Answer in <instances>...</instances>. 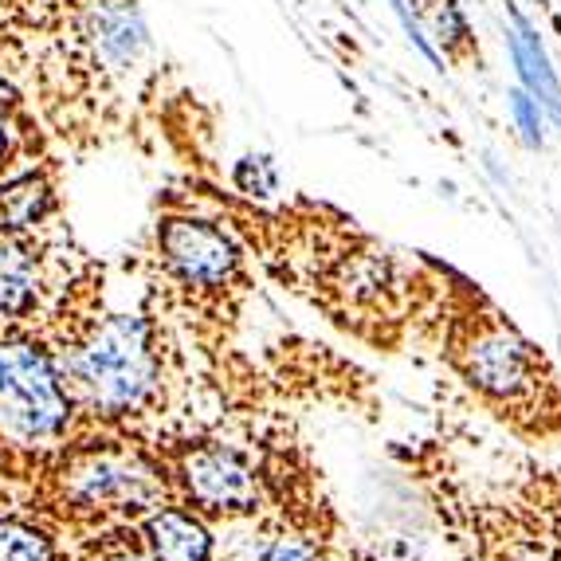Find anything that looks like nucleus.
Listing matches in <instances>:
<instances>
[{
  "instance_id": "2",
  "label": "nucleus",
  "mask_w": 561,
  "mask_h": 561,
  "mask_svg": "<svg viewBox=\"0 0 561 561\" xmlns=\"http://www.w3.org/2000/svg\"><path fill=\"white\" fill-rule=\"evenodd\" d=\"M51 354L87 424L126 432L165 404V354L150 314H83L59 330Z\"/></svg>"
},
{
  "instance_id": "10",
  "label": "nucleus",
  "mask_w": 561,
  "mask_h": 561,
  "mask_svg": "<svg viewBox=\"0 0 561 561\" xmlns=\"http://www.w3.org/2000/svg\"><path fill=\"white\" fill-rule=\"evenodd\" d=\"M51 213H56V181L47 173L28 169V173L0 181V228L36 232Z\"/></svg>"
},
{
  "instance_id": "7",
  "label": "nucleus",
  "mask_w": 561,
  "mask_h": 561,
  "mask_svg": "<svg viewBox=\"0 0 561 561\" xmlns=\"http://www.w3.org/2000/svg\"><path fill=\"white\" fill-rule=\"evenodd\" d=\"M87 39L94 44V56L111 71H130L150 47V32L141 24V12L134 0H91L87 9Z\"/></svg>"
},
{
  "instance_id": "1",
  "label": "nucleus",
  "mask_w": 561,
  "mask_h": 561,
  "mask_svg": "<svg viewBox=\"0 0 561 561\" xmlns=\"http://www.w3.org/2000/svg\"><path fill=\"white\" fill-rule=\"evenodd\" d=\"M424 302L436 307V342L451 374L495 421L530 444L561 440V377L538 342L479 283L421 260Z\"/></svg>"
},
{
  "instance_id": "13",
  "label": "nucleus",
  "mask_w": 561,
  "mask_h": 561,
  "mask_svg": "<svg viewBox=\"0 0 561 561\" xmlns=\"http://www.w3.org/2000/svg\"><path fill=\"white\" fill-rule=\"evenodd\" d=\"M232 185L248 201H275L279 197V169L267 153H248L232 165Z\"/></svg>"
},
{
  "instance_id": "16",
  "label": "nucleus",
  "mask_w": 561,
  "mask_h": 561,
  "mask_svg": "<svg viewBox=\"0 0 561 561\" xmlns=\"http://www.w3.org/2000/svg\"><path fill=\"white\" fill-rule=\"evenodd\" d=\"M16 158V130H12V114H0V173Z\"/></svg>"
},
{
  "instance_id": "9",
  "label": "nucleus",
  "mask_w": 561,
  "mask_h": 561,
  "mask_svg": "<svg viewBox=\"0 0 561 561\" xmlns=\"http://www.w3.org/2000/svg\"><path fill=\"white\" fill-rule=\"evenodd\" d=\"M506 47H511L518 79H523V91H530L534 103L542 106V114H550V122L561 130V79L550 67V56H546V44H542V36H538V28H534L530 16H523L518 9H511Z\"/></svg>"
},
{
  "instance_id": "4",
  "label": "nucleus",
  "mask_w": 561,
  "mask_h": 561,
  "mask_svg": "<svg viewBox=\"0 0 561 561\" xmlns=\"http://www.w3.org/2000/svg\"><path fill=\"white\" fill-rule=\"evenodd\" d=\"M79 424L47 342L20 330H0V440L16 448H56Z\"/></svg>"
},
{
  "instance_id": "14",
  "label": "nucleus",
  "mask_w": 561,
  "mask_h": 561,
  "mask_svg": "<svg viewBox=\"0 0 561 561\" xmlns=\"http://www.w3.org/2000/svg\"><path fill=\"white\" fill-rule=\"evenodd\" d=\"M428 9H432V32H436V39H440L451 59H459L471 47L468 16L459 12L456 0H428Z\"/></svg>"
},
{
  "instance_id": "6",
  "label": "nucleus",
  "mask_w": 561,
  "mask_h": 561,
  "mask_svg": "<svg viewBox=\"0 0 561 561\" xmlns=\"http://www.w3.org/2000/svg\"><path fill=\"white\" fill-rule=\"evenodd\" d=\"M44 295V248L32 232L0 228V330L32 319Z\"/></svg>"
},
{
  "instance_id": "18",
  "label": "nucleus",
  "mask_w": 561,
  "mask_h": 561,
  "mask_svg": "<svg viewBox=\"0 0 561 561\" xmlns=\"http://www.w3.org/2000/svg\"><path fill=\"white\" fill-rule=\"evenodd\" d=\"M553 561H561V523L553 526Z\"/></svg>"
},
{
  "instance_id": "3",
  "label": "nucleus",
  "mask_w": 561,
  "mask_h": 561,
  "mask_svg": "<svg viewBox=\"0 0 561 561\" xmlns=\"http://www.w3.org/2000/svg\"><path fill=\"white\" fill-rule=\"evenodd\" d=\"M153 263L178 307L188 314L236 327L252 295L248 248L225 220L193 208H169L153 225Z\"/></svg>"
},
{
  "instance_id": "11",
  "label": "nucleus",
  "mask_w": 561,
  "mask_h": 561,
  "mask_svg": "<svg viewBox=\"0 0 561 561\" xmlns=\"http://www.w3.org/2000/svg\"><path fill=\"white\" fill-rule=\"evenodd\" d=\"M0 561H64V550L32 515H0Z\"/></svg>"
},
{
  "instance_id": "17",
  "label": "nucleus",
  "mask_w": 561,
  "mask_h": 561,
  "mask_svg": "<svg viewBox=\"0 0 561 561\" xmlns=\"http://www.w3.org/2000/svg\"><path fill=\"white\" fill-rule=\"evenodd\" d=\"M16 111V91L4 76H0V114H12Z\"/></svg>"
},
{
  "instance_id": "15",
  "label": "nucleus",
  "mask_w": 561,
  "mask_h": 561,
  "mask_svg": "<svg viewBox=\"0 0 561 561\" xmlns=\"http://www.w3.org/2000/svg\"><path fill=\"white\" fill-rule=\"evenodd\" d=\"M506 106H511V118H515V130L518 138H523L526 150H542L546 146V114L542 106L534 103L530 91H523V87H511L506 91Z\"/></svg>"
},
{
  "instance_id": "5",
  "label": "nucleus",
  "mask_w": 561,
  "mask_h": 561,
  "mask_svg": "<svg viewBox=\"0 0 561 561\" xmlns=\"http://www.w3.org/2000/svg\"><path fill=\"white\" fill-rule=\"evenodd\" d=\"M173 483V499L208 526L248 523L263 511V471L255 459L220 436H185L153 444Z\"/></svg>"
},
{
  "instance_id": "19",
  "label": "nucleus",
  "mask_w": 561,
  "mask_h": 561,
  "mask_svg": "<svg viewBox=\"0 0 561 561\" xmlns=\"http://www.w3.org/2000/svg\"><path fill=\"white\" fill-rule=\"evenodd\" d=\"M468 561H491V558H468Z\"/></svg>"
},
{
  "instance_id": "8",
  "label": "nucleus",
  "mask_w": 561,
  "mask_h": 561,
  "mask_svg": "<svg viewBox=\"0 0 561 561\" xmlns=\"http://www.w3.org/2000/svg\"><path fill=\"white\" fill-rule=\"evenodd\" d=\"M138 526L146 534V546H150L153 561H213L216 550L213 526L201 515H193L188 506L161 503Z\"/></svg>"
},
{
  "instance_id": "12",
  "label": "nucleus",
  "mask_w": 561,
  "mask_h": 561,
  "mask_svg": "<svg viewBox=\"0 0 561 561\" xmlns=\"http://www.w3.org/2000/svg\"><path fill=\"white\" fill-rule=\"evenodd\" d=\"M76 561H153V558L141 526L118 523V526H106V530L87 534L83 542H79Z\"/></svg>"
}]
</instances>
